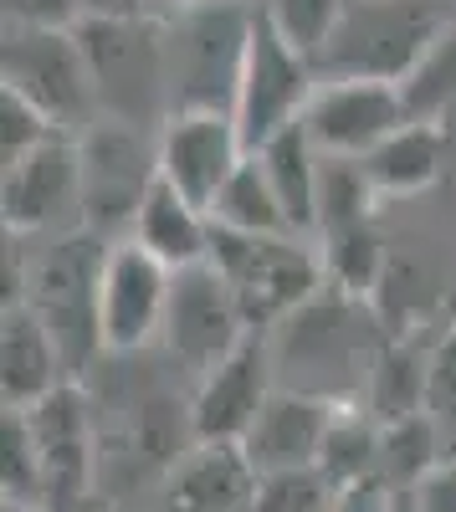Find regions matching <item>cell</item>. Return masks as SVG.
<instances>
[{"mask_svg":"<svg viewBox=\"0 0 456 512\" xmlns=\"http://www.w3.org/2000/svg\"><path fill=\"white\" fill-rule=\"evenodd\" d=\"M211 267L236 292V308L257 338L277 333L287 318H298L328 287L318 246H308L303 236H236L216 226Z\"/></svg>","mask_w":456,"mask_h":512,"instance_id":"cell-1","label":"cell"},{"mask_svg":"<svg viewBox=\"0 0 456 512\" xmlns=\"http://www.w3.org/2000/svg\"><path fill=\"white\" fill-rule=\"evenodd\" d=\"M103 256L108 246L93 231H77V236H57L41 256H26V272H21V303L47 323L72 374L93 354H103V328H98Z\"/></svg>","mask_w":456,"mask_h":512,"instance_id":"cell-2","label":"cell"},{"mask_svg":"<svg viewBox=\"0 0 456 512\" xmlns=\"http://www.w3.org/2000/svg\"><path fill=\"white\" fill-rule=\"evenodd\" d=\"M0 77L72 139L88 134L103 113L88 47L67 26H11L6 52H0Z\"/></svg>","mask_w":456,"mask_h":512,"instance_id":"cell-3","label":"cell"},{"mask_svg":"<svg viewBox=\"0 0 456 512\" xmlns=\"http://www.w3.org/2000/svg\"><path fill=\"white\" fill-rule=\"evenodd\" d=\"M446 21L421 0H349L334 41L318 52V82H400Z\"/></svg>","mask_w":456,"mask_h":512,"instance_id":"cell-4","label":"cell"},{"mask_svg":"<svg viewBox=\"0 0 456 512\" xmlns=\"http://www.w3.org/2000/svg\"><path fill=\"white\" fill-rule=\"evenodd\" d=\"M252 16L257 11H236L231 0H200L180 11V26L170 31V113L236 108Z\"/></svg>","mask_w":456,"mask_h":512,"instance_id":"cell-5","label":"cell"},{"mask_svg":"<svg viewBox=\"0 0 456 512\" xmlns=\"http://www.w3.org/2000/svg\"><path fill=\"white\" fill-rule=\"evenodd\" d=\"M313 93H318V67L272 26L267 11H257L252 36H246L241 82H236V108H231L246 149L257 154L267 139L287 134L293 123H303Z\"/></svg>","mask_w":456,"mask_h":512,"instance_id":"cell-6","label":"cell"},{"mask_svg":"<svg viewBox=\"0 0 456 512\" xmlns=\"http://www.w3.org/2000/svg\"><path fill=\"white\" fill-rule=\"evenodd\" d=\"M82 159V226L93 236H129L139 205L159 180V144H149L134 123L98 118L88 134H77Z\"/></svg>","mask_w":456,"mask_h":512,"instance_id":"cell-7","label":"cell"},{"mask_svg":"<svg viewBox=\"0 0 456 512\" xmlns=\"http://www.w3.org/2000/svg\"><path fill=\"white\" fill-rule=\"evenodd\" d=\"M380 354H385V344L364 328V308L354 297H339V292L313 297L298 318H287L277 328V344H272L277 374L303 369V379L293 384L303 395H318V374H344V369L369 390V374H375Z\"/></svg>","mask_w":456,"mask_h":512,"instance_id":"cell-8","label":"cell"},{"mask_svg":"<svg viewBox=\"0 0 456 512\" xmlns=\"http://www.w3.org/2000/svg\"><path fill=\"white\" fill-rule=\"evenodd\" d=\"M82 47H88L98 98L108 118L139 123L149 103L170 98V41L159 31L129 21V16H98L82 26Z\"/></svg>","mask_w":456,"mask_h":512,"instance_id":"cell-9","label":"cell"},{"mask_svg":"<svg viewBox=\"0 0 456 512\" xmlns=\"http://www.w3.org/2000/svg\"><path fill=\"white\" fill-rule=\"evenodd\" d=\"M175 272L154 262L129 236L113 241L98 277V328L103 354H139L154 338H164V313H170Z\"/></svg>","mask_w":456,"mask_h":512,"instance_id":"cell-10","label":"cell"},{"mask_svg":"<svg viewBox=\"0 0 456 512\" xmlns=\"http://www.w3.org/2000/svg\"><path fill=\"white\" fill-rule=\"evenodd\" d=\"M246 338H257L246 328L236 292L226 287V277L200 262L190 272H175V292H170V313H164V349L175 364H185L195 379H205L216 364H226Z\"/></svg>","mask_w":456,"mask_h":512,"instance_id":"cell-11","label":"cell"},{"mask_svg":"<svg viewBox=\"0 0 456 512\" xmlns=\"http://www.w3.org/2000/svg\"><path fill=\"white\" fill-rule=\"evenodd\" d=\"M154 144H159V180L175 185L190 205L205 210V216H211V205L226 190V180L241 169V159L252 154L236 118L216 113V108L164 113V128H159Z\"/></svg>","mask_w":456,"mask_h":512,"instance_id":"cell-12","label":"cell"},{"mask_svg":"<svg viewBox=\"0 0 456 512\" xmlns=\"http://www.w3.org/2000/svg\"><path fill=\"white\" fill-rule=\"evenodd\" d=\"M0 210H6V236H47L62 231L72 216L82 221V159L77 139L57 134L26 159L6 164L0 180Z\"/></svg>","mask_w":456,"mask_h":512,"instance_id":"cell-13","label":"cell"},{"mask_svg":"<svg viewBox=\"0 0 456 512\" xmlns=\"http://www.w3.org/2000/svg\"><path fill=\"white\" fill-rule=\"evenodd\" d=\"M405 123L410 113H405V98L395 82H359V77L318 82V93L303 113L313 149L328 159H364Z\"/></svg>","mask_w":456,"mask_h":512,"instance_id":"cell-14","label":"cell"},{"mask_svg":"<svg viewBox=\"0 0 456 512\" xmlns=\"http://www.w3.org/2000/svg\"><path fill=\"white\" fill-rule=\"evenodd\" d=\"M277 395V364H272V344L267 338H246V344L216 364L195 384L190 400V431L195 441H221V446H241L252 436L257 415L267 410V400Z\"/></svg>","mask_w":456,"mask_h":512,"instance_id":"cell-15","label":"cell"},{"mask_svg":"<svg viewBox=\"0 0 456 512\" xmlns=\"http://www.w3.org/2000/svg\"><path fill=\"white\" fill-rule=\"evenodd\" d=\"M334 400H318L303 390H282L267 400V410L257 415L252 436L241 441L246 461L257 466V477H277V472H318V451L323 436L334 425Z\"/></svg>","mask_w":456,"mask_h":512,"instance_id":"cell-16","label":"cell"},{"mask_svg":"<svg viewBox=\"0 0 456 512\" xmlns=\"http://www.w3.org/2000/svg\"><path fill=\"white\" fill-rule=\"evenodd\" d=\"M257 466L241 446L195 441L164 482V512H252L257 497Z\"/></svg>","mask_w":456,"mask_h":512,"instance_id":"cell-17","label":"cell"},{"mask_svg":"<svg viewBox=\"0 0 456 512\" xmlns=\"http://www.w3.org/2000/svg\"><path fill=\"white\" fill-rule=\"evenodd\" d=\"M67 359L57 349V338L47 333L26 303L6 308L0 318V390H6V410H31L41 400H52L67 379Z\"/></svg>","mask_w":456,"mask_h":512,"instance_id":"cell-18","label":"cell"},{"mask_svg":"<svg viewBox=\"0 0 456 512\" xmlns=\"http://www.w3.org/2000/svg\"><path fill=\"white\" fill-rule=\"evenodd\" d=\"M26 420L41 446V466H47V492L72 497L93 472V425H88V405H82L77 384H62L52 400L31 405Z\"/></svg>","mask_w":456,"mask_h":512,"instance_id":"cell-19","label":"cell"},{"mask_svg":"<svg viewBox=\"0 0 456 512\" xmlns=\"http://www.w3.org/2000/svg\"><path fill=\"white\" fill-rule=\"evenodd\" d=\"M134 246H144L154 262H164L170 272H190L200 262H211V241H216V226L200 205H190L175 185L154 180L149 200L139 205V221L129 231Z\"/></svg>","mask_w":456,"mask_h":512,"instance_id":"cell-20","label":"cell"},{"mask_svg":"<svg viewBox=\"0 0 456 512\" xmlns=\"http://www.w3.org/2000/svg\"><path fill=\"white\" fill-rule=\"evenodd\" d=\"M359 164H364V175H369V185H375L380 200L421 195V190H431L441 180V164H446L441 123H416V118H410L405 128H395L380 149H369Z\"/></svg>","mask_w":456,"mask_h":512,"instance_id":"cell-21","label":"cell"},{"mask_svg":"<svg viewBox=\"0 0 456 512\" xmlns=\"http://www.w3.org/2000/svg\"><path fill=\"white\" fill-rule=\"evenodd\" d=\"M257 164L267 169V180L287 210V226H293V236H313L318 231V169H323V154L313 149L308 128L293 123L287 134L267 139L257 149Z\"/></svg>","mask_w":456,"mask_h":512,"instance_id":"cell-22","label":"cell"},{"mask_svg":"<svg viewBox=\"0 0 456 512\" xmlns=\"http://www.w3.org/2000/svg\"><path fill=\"white\" fill-rule=\"evenodd\" d=\"M380 446H385V425L369 415V405H339L318 451V477L328 482V492L339 497L364 482H380Z\"/></svg>","mask_w":456,"mask_h":512,"instance_id":"cell-23","label":"cell"},{"mask_svg":"<svg viewBox=\"0 0 456 512\" xmlns=\"http://www.w3.org/2000/svg\"><path fill=\"white\" fill-rule=\"evenodd\" d=\"M318 262H323L328 292L364 303L375 287H385V262H390L380 221L349 226V231H334V236H318Z\"/></svg>","mask_w":456,"mask_h":512,"instance_id":"cell-24","label":"cell"},{"mask_svg":"<svg viewBox=\"0 0 456 512\" xmlns=\"http://www.w3.org/2000/svg\"><path fill=\"white\" fill-rule=\"evenodd\" d=\"M211 226L236 231V236H293L287 226V210L267 180V169L257 164V154H246L241 169L226 180V190L211 205Z\"/></svg>","mask_w":456,"mask_h":512,"instance_id":"cell-25","label":"cell"},{"mask_svg":"<svg viewBox=\"0 0 456 512\" xmlns=\"http://www.w3.org/2000/svg\"><path fill=\"white\" fill-rule=\"evenodd\" d=\"M369 415L380 425L405 420V415H421L431 410V359H421L410 344H390L369 374Z\"/></svg>","mask_w":456,"mask_h":512,"instance_id":"cell-26","label":"cell"},{"mask_svg":"<svg viewBox=\"0 0 456 512\" xmlns=\"http://www.w3.org/2000/svg\"><path fill=\"white\" fill-rule=\"evenodd\" d=\"M441 436H436V420L431 410L421 415H405L385 425V446H380V487L385 492H416L441 461Z\"/></svg>","mask_w":456,"mask_h":512,"instance_id":"cell-27","label":"cell"},{"mask_svg":"<svg viewBox=\"0 0 456 512\" xmlns=\"http://www.w3.org/2000/svg\"><path fill=\"white\" fill-rule=\"evenodd\" d=\"M400 98H405V113L416 123H441L456 108V21H446L431 36L421 62L400 82Z\"/></svg>","mask_w":456,"mask_h":512,"instance_id":"cell-28","label":"cell"},{"mask_svg":"<svg viewBox=\"0 0 456 512\" xmlns=\"http://www.w3.org/2000/svg\"><path fill=\"white\" fill-rule=\"evenodd\" d=\"M380 205L385 200L375 195V185H369L359 159H328L323 154V169H318V236L369 226Z\"/></svg>","mask_w":456,"mask_h":512,"instance_id":"cell-29","label":"cell"},{"mask_svg":"<svg viewBox=\"0 0 456 512\" xmlns=\"http://www.w3.org/2000/svg\"><path fill=\"white\" fill-rule=\"evenodd\" d=\"M0 487H6V502L16 507H41L47 492V466H41V446L26 410H6L0 415Z\"/></svg>","mask_w":456,"mask_h":512,"instance_id":"cell-30","label":"cell"},{"mask_svg":"<svg viewBox=\"0 0 456 512\" xmlns=\"http://www.w3.org/2000/svg\"><path fill=\"white\" fill-rule=\"evenodd\" d=\"M262 11L272 16V26L293 41L308 62H318V52L334 41V31H339V21L349 11V0H267Z\"/></svg>","mask_w":456,"mask_h":512,"instance_id":"cell-31","label":"cell"},{"mask_svg":"<svg viewBox=\"0 0 456 512\" xmlns=\"http://www.w3.org/2000/svg\"><path fill=\"white\" fill-rule=\"evenodd\" d=\"M62 128L41 113V108H31L21 93H11V88H0V164H16V159H26L31 149H41L47 139H57Z\"/></svg>","mask_w":456,"mask_h":512,"instance_id":"cell-32","label":"cell"},{"mask_svg":"<svg viewBox=\"0 0 456 512\" xmlns=\"http://www.w3.org/2000/svg\"><path fill=\"white\" fill-rule=\"evenodd\" d=\"M334 507V492L318 472H277L257 482L252 512H328Z\"/></svg>","mask_w":456,"mask_h":512,"instance_id":"cell-33","label":"cell"},{"mask_svg":"<svg viewBox=\"0 0 456 512\" xmlns=\"http://www.w3.org/2000/svg\"><path fill=\"white\" fill-rule=\"evenodd\" d=\"M416 497L426 512H456V451H446L436 461V472L416 487Z\"/></svg>","mask_w":456,"mask_h":512,"instance_id":"cell-34","label":"cell"},{"mask_svg":"<svg viewBox=\"0 0 456 512\" xmlns=\"http://www.w3.org/2000/svg\"><path fill=\"white\" fill-rule=\"evenodd\" d=\"M380 507H385V487L380 482H364L354 492H339L328 512H380Z\"/></svg>","mask_w":456,"mask_h":512,"instance_id":"cell-35","label":"cell"},{"mask_svg":"<svg viewBox=\"0 0 456 512\" xmlns=\"http://www.w3.org/2000/svg\"><path fill=\"white\" fill-rule=\"evenodd\" d=\"M380 512H426L416 492H385V507Z\"/></svg>","mask_w":456,"mask_h":512,"instance_id":"cell-36","label":"cell"},{"mask_svg":"<svg viewBox=\"0 0 456 512\" xmlns=\"http://www.w3.org/2000/svg\"><path fill=\"white\" fill-rule=\"evenodd\" d=\"M6 512H41V507H16V502H6Z\"/></svg>","mask_w":456,"mask_h":512,"instance_id":"cell-37","label":"cell"},{"mask_svg":"<svg viewBox=\"0 0 456 512\" xmlns=\"http://www.w3.org/2000/svg\"><path fill=\"white\" fill-rule=\"evenodd\" d=\"M180 6H200V0H180Z\"/></svg>","mask_w":456,"mask_h":512,"instance_id":"cell-38","label":"cell"}]
</instances>
